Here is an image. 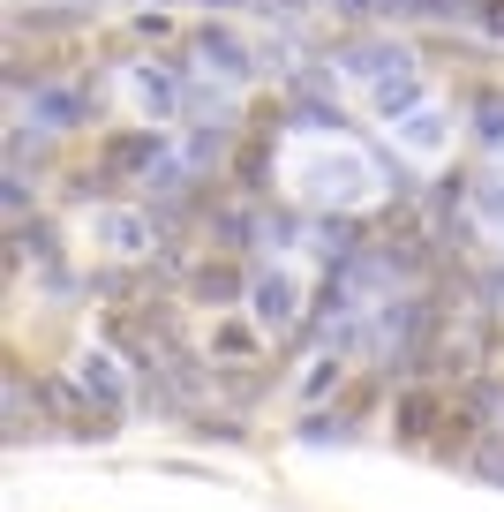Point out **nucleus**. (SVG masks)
<instances>
[{
    "label": "nucleus",
    "mask_w": 504,
    "mask_h": 512,
    "mask_svg": "<svg viewBox=\"0 0 504 512\" xmlns=\"http://www.w3.org/2000/svg\"><path fill=\"white\" fill-rule=\"evenodd\" d=\"M106 339L128 354L136 369H166V362H181V332H174V309H121V317L106 324Z\"/></svg>",
    "instance_id": "f257e3e1"
},
{
    "label": "nucleus",
    "mask_w": 504,
    "mask_h": 512,
    "mask_svg": "<svg viewBox=\"0 0 504 512\" xmlns=\"http://www.w3.org/2000/svg\"><path fill=\"white\" fill-rule=\"evenodd\" d=\"M166 166H174V136H158V128H128V136H113L98 151V174L106 181H158Z\"/></svg>",
    "instance_id": "f03ea898"
},
{
    "label": "nucleus",
    "mask_w": 504,
    "mask_h": 512,
    "mask_svg": "<svg viewBox=\"0 0 504 512\" xmlns=\"http://www.w3.org/2000/svg\"><path fill=\"white\" fill-rule=\"evenodd\" d=\"M91 106H98V83H91V76L31 83V121H38V128H76V121H91Z\"/></svg>",
    "instance_id": "7ed1b4c3"
},
{
    "label": "nucleus",
    "mask_w": 504,
    "mask_h": 512,
    "mask_svg": "<svg viewBox=\"0 0 504 512\" xmlns=\"http://www.w3.org/2000/svg\"><path fill=\"white\" fill-rule=\"evenodd\" d=\"M128 377H143V369H121V362H113V347H91V354L76 362L83 400H91V407H106V415H121V407L136 400V384H128Z\"/></svg>",
    "instance_id": "20e7f679"
},
{
    "label": "nucleus",
    "mask_w": 504,
    "mask_h": 512,
    "mask_svg": "<svg viewBox=\"0 0 504 512\" xmlns=\"http://www.w3.org/2000/svg\"><path fill=\"white\" fill-rule=\"evenodd\" d=\"M249 317H256V332H294V317H301V287H294L286 272L249 279Z\"/></svg>",
    "instance_id": "39448f33"
},
{
    "label": "nucleus",
    "mask_w": 504,
    "mask_h": 512,
    "mask_svg": "<svg viewBox=\"0 0 504 512\" xmlns=\"http://www.w3.org/2000/svg\"><path fill=\"white\" fill-rule=\"evenodd\" d=\"M196 68H211L219 83H249L256 76V53L241 46L226 23H211V31H196Z\"/></svg>",
    "instance_id": "423d86ee"
},
{
    "label": "nucleus",
    "mask_w": 504,
    "mask_h": 512,
    "mask_svg": "<svg viewBox=\"0 0 504 512\" xmlns=\"http://www.w3.org/2000/svg\"><path fill=\"white\" fill-rule=\"evenodd\" d=\"M128 91H136V106L158 113V121H174V113L196 106V83H181L174 68H136V76H128Z\"/></svg>",
    "instance_id": "0eeeda50"
},
{
    "label": "nucleus",
    "mask_w": 504,
    "mask_h": 512,
    "mask_svg": "<svg viewBox=\"0 0 504 512\" xmlns=\"http://www.w3.org/2000/svg\"><path fill=\"white\" fill-rule=\"evenodd\" d=\"M437 415H444V407L429 400V392H399V407H392V437H399V445H429V437H437Z\"/></svg>",
    "instance_id": "6e6552de"
},
{
    "label": "nucleus",
    "mask_w": 504,
    "mask_h": 512,
    "mask_svg": "<svg viewBox=\"0 0 504 512\" xmlns=\"http://www.w3.org/2000/svg\"><path fill=\"white\" fill-rule=\"evenodd\" d=\"M339 68H369V76H414V68H407V53H399V46H377V38H362V46H339Z\"/></svg>",
    "instance_id": "1a4fd4ad"
},
{
    "label": "nucleus",
    "mask_w": 504,
    "mask_h": 512,
    "mask_svg": "<svg viewBox=\"0 0 504 512\" xmlns=\"http://www.w3.org/2000/svg\"><path fill=\"white\" fill-rule=\"evenodd\" d=\"M226 128H189V144H181V174H211V166H226Z\"/></svg>",
    "instance_id": "9d476101"
},
{
    "label": "nucleus",
    "mask_w": 504,
    "mask_h": 512,
    "mask_svg": "<svg viewBox=\"0 0 504 512\" xmlns=\"http://www.w3.org/2000/svg\"><path fill=\"white\" fill-rule=\"evenodd\" d=\"M189 287L204 294V302H234V294L249 287V272H241V264H204V272H189Z\"/></svg>",
    "instance_id": "9b49d317"
},
{
    "label": "nucleus",
    "mask_w": 504,
    "mask_h": 512,
    "mask_svg": "<svg viewBox=\"0 0 504 512\" xmlns=\"http://www.w3.org/2000/svg\"><path fill=\"white\" fill-rule=\"evenodd\" d=\"M422 106V76H384L377 83V113H414Z\"/></svg>",
    "instance_id": "f8f14e48"
},
{
    "label": "nucleus",
    "mask_w": 504,
    "mask_h": 512,
    "mask_svg": "<svg viewBox=\"0 0 504 512\" xmlns=\"http://www.w3.org/2000/svg\"><path fill=\"white\" fill-rule=\"evenodd\" d=\"M339 377H347V362H339V354H324V362H316L309 377H301V400H324V392H331Z\"/></svg>",
    "instance_id": "ddd939ff"
},
{
    "label": "nucleus",
    "mask_w": 504,
    "mask_h": 512,
    "mask_svg": "<svg viewBox=\"0 0 504 512\" xmlns=\"http://www.w3.org/2000/svg\"><path fill=\"white\" fill-rule=\"evenodd\" d=\"M23 31H76V23H91L83 8H38V16H16Z\"/></svg>",
    "instance_id": "4468645a"
},
{
    "label": "nucleus",
    "mask_w": 504,
    "mask_h": 512,
    "mask_svg": "<svg viewBox=\"0 0 504 512\" xmlns=\"http://www.w3.org/2000/svg\"><path fill=\"white\" fill-rule=\"evenodd\" d=\"M339 16H414V0H331Z\"/></svg>",
    "instance_id": "2eb2a0df"
},
{
    "label": "nucleus",
    "mask_w": 504,
    "mask_h": 512,
    "mask_svg": "<svg viewBox=\"0 0 504 512\" xmlns=\"http://www.w3.org/2000/svg\"><path fill=\"white\" fill-rule=\"evenodd\" d=\"M347 407H339V415H309V422H301V437H309V445H331V437H339V430H347Z\"/></svg>",
    "instance_id": "dca6fc26"
},
{
    "label": "nucleus",
    "mask_w": 504,
    "mask_h": 512,
    "mask_svg": "<svg viewBox=\"0 0 504 512\" xmlns=\"http://www.w3.org/2000/svg\"><path fill=\"white\" fill-rule=\"evenodd\" d=\"M0 204H8V226L31 211V181H23V166H8V196H0Z\"/></svg>",
    "instance_id": "f3484780"
},
{
    "label": "nucleus",
    "mask_w": 504,
    "mask_h": 512,
    "mask_svg": "<svg viewBox=\"0 0 504 512\" xmlns=\"http://www.w3.org/2000/svg\"><path fill=\"white\" fill-rule=\"evenodd\" d=\"M136 38H174V16H158V8H143V16H136Z\"/></svg>",
    "instance_id": "a211bd4d"
},
{
    "label": "nucleus",
    "mask_w": 504,
    "mask_h": 512,
    "mask_svg": "<svg viewBox=\"0 0 504 512\" xmlns=\"http://www.w3.org/2000/svg\"><path fill=\"white\" fill-rule=\"evenodd\" d=\"M482 136H489V144H504V98H482Z\"/></svg>",
    "instance_id": "6ab92c4d"
},
{
    "label": "nucleus",
    "mask_w": 504,
    "mask_h": 512,
    "mask_svg": "<svg viewBox=\"0 0 504 512\" xmlns=\"http://www.w3.org/2000/svg\"><path fill=\"white\" fill-rule=\"evenodd\" d=\"M219 354H256V339H249V332L234 324V332H219Z\"/></svg>",
    "instance_id": "aec40b11"
}]
</instances>
